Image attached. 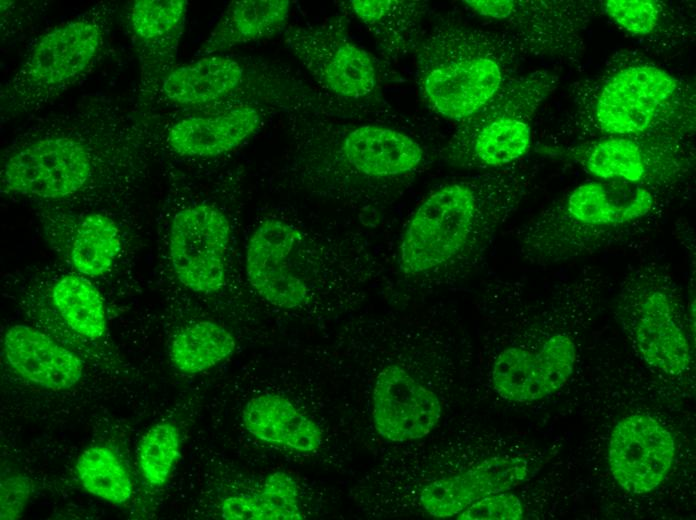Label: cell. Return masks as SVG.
Returning a JSON list of instances; mask_svg holds the SVG:
<instances>
[{"label": "cell", "instance_id": "obj_10", "mask_svg": "<svg viewBox=\"0 0 696 520\" xmlns=\"http://www.w3.org/2000/svg\"><path fill=\"white\" fill-rule=\"evenodd\" d=\"M548 153L594 179L651 187H686L695 168L694 137L686 136L607 137L557 145Z\"/></svg>", "mask_w": 696, "mask_h": 520}, {"label": "cell", "instance_id": "obj_13", "mask_svg": "<svg viewBox=\"0 0 696 520\" xmlns=\"http://www.w3.org/2000/svg\"><path fill=\"white\" fill-rule=\"evenodd\" d=\"M578 345L567 329L553 330L536 350L513 345L494 359L491 383L503 399L530 403L561 389L574 372Z\"/></svg>", "mask_w": 696, "mask_h": 520}, {"label": "cell", "instance_id": "obj_6", "mask_svg": "<svg viewBox=\"0 0 696 520\" xmlns=\"http://www.w3.org/2000/svg\"><path fill=\"white\" fill-rule=\"evenodd\" d=\"M117 7L98 2L40 35L1 87L2 118L39 114L88 75L106 52Z\"/></svg>", "mask_w": 696, "mask_h": 520}, {"label": "cell", "instance_id": "obj_31", "mask_svg": "<svg viewBox=\"0 0 696 520\" xmlns=\"http://www.w3.org/2000/svg\"><path fill=\"white\" fill-rule=\"evenodd\" d=\"M75 470L83 488L105 501L122 504L132 495V481L125 466L106 446L85 449L78 456Z\"/></svg>", "mask_w": 696, "mask_h": 520}, {"label": "cell", "instance_id": "obj_23", "mask_svg": "<svg viewBox=\"0 0 696 520\" xmlns=\"http://www.w3.org/2000/svg\"><path fill=\"white\" fill-rule=\"evenodd\" d=\"M351 12L368 28L381 52L392 61L414 51L429 4L419 0H352Z\"/></svg>", "mask_w": 696, "mask_h": 520}, {"label": "cell", "instance_id": "obj_11", "mask_svg": "<svg viewBox=\"0 0 696 520\" xmlns=\"http://www.w3.org/2000/svg\"><path fill=\"white\" fill-rule=\"evenodd\" d=\"M230 235V222L215 205L196 203L175 213L169 254L176 277L186 288L209 294L224 286Z\"/></svg>", "mask_w": 696, "mask_h": 520}, {"label": "cell", "instance_id": "obj_30", "mask_svg": "<svg viewBox=\"0 0 696 520\" xmlns=\"http://www.w3.org/2000/svg\"><path fill=\"white\" fill-rule=\"evenodd\" d=\"M120 230L103 212H91L79 223L71 247V262L82 275H104L120 250Z\"/></svg>", "mask_w": 696, "mask_h": 520}, {"label": "cell", "instance_id": "obj_25", "mask_svg": "<svg viewBox=\"0 0 696 520\" xmlns=\"http://www.w3.org/2000/svg\"><path fill=\"white\" fill-rule=\"evenodd\" d=\"M290 7L288 0L232 1L197 55H215L243 43L271 37L286 24Z\"/></svg>", "mask_w": 696, "mask_h": 520}, {"label": "cell", "instance_id": "obj_2", "mask_svg": "<svg viewBox=\"0 0 696 520\" xmlns=\"http://www.w3.org/2000/svg\"><path fill=\"white\" fill-rule=\"evenodd\" d=\"M568 98L553 130L556 146L607 137L695 135L693 84L638 50L609 55L570 86Z\"/></svg>", "mask_w": 696, "mask_h": 520}, {"label": "cell", "instance_id": "obj_22", "mask_svg": "<svg viewBox=\"0 0 696 520\" xmlns=\"http://www.w3.org/2000/svg\"><path fill=\"white\" fill-rule=\"evenodd\" d=\"M259 122L255 108L239 107L180 119L168 128L165 138L168 146L181 156L213 157L238 147L255 132Z\"/></svg>", "mask_w": 696, "mask_h": 520}, {"label": "cell", "instance_id": "obj_18", "mask_svg": "<svg viewBox=\"0 0 696 520\" xmlns=\"http://www.w3.org/2000/svg\"><path fill=\"white\" fill-rule=\"evenodd\" d=\"M528 475L529 465L525 459L495 456L456 475L429 482L422 488L419 499L429 515L452 517L485 496L511 490Z\"/></svg>", "mask_w": 696, "mask_h": 520}, {"label": "cell", "instance_id": "obj_4", "mask_svg": "<svg viewBox=\"0 0 696 520\" xmlns=\"http://www.w3.org/2000/svg\"><path fill=\"white\" fill-rule=\"evenodd\" d=\"M515 164L446 184L416 209L399 247L405 273L421 274L480 250L520 205L532 171Z\"/></svg>", "mask_w": 696, "mask_h": 520}, {"label": "cell", "instance_id": "obj_34", "mask_svg": "<svg viewBox=\"0 0 696 520\" xmlns=\"http://www.w3.org/2000/svg\"><path fill=\"white\" fill-rule=\"evenodd\" d=\"M31 491L28 478L15 476L1 485V519H15L21 515Z\"/></svg>", "mask_w": 696, "mask_h": 520}, {"label": "cell", "instance_id": "obj_17", "mask_svg": "<svg viewBox=\"0 0 696 520\" xmlns=\"http://www.w3.org/2000/svg\"><path fill=\"white\" fill-rule=\"evenodd\" d=\"M186 11L184 0H137L127 8L128 28L140 62L139 98L146 103L170 72Z\"/></svg>", "mask_w": 696, "mask_h": 520}, {"label": "cell", "instance_id": "obj_12", "mask_svg": "<svg viewBox=\"0 0 696 520\" xmlns=\"http://www.w3.org/2000/svg\"><path fill=\"white\" fill-rule=\"evenodd\" d=\"M285 42L317 83L329 92L360 99L374 91L377 72L372 58L336 22L291 29Z\"/></svg>", "mask_w": 696, "mask_h": 520}, {"label": "cell", "instance_id": "obj_32", "mask_svg": "<svg viewBox=\"0 0 696 520\" xmlns=\"http://www.w3.org/2000/svg\"><path fill=\"white\" fill-rule=\"evenodd\" d=\"M180 435L170 422L152 426L141 438L137 450L139 470L153 486L163 485L179 457Z\"/></svg>", "mask_w": 696, "mask_h": 520}, {"label": "cell", "instance_id": "obj_5", "mask_svg": "<svg viewBox=\"0 0 696 520\" xmlns=\"http://www.w3.org/2000/svg\"><path fill=\"white\" fill-rule=\"evenodd\" d=\"M521 59L499 31L441 16L414 49L416 83L435 112L460 122L518 74Z\"/></svg>", "mask_w": 696, "mask_h": 520}, {"label": "cell", "instance_id": "obj_14", "mask_svg": "<svg viewBox=\"0 0 696 520\" xmlns=\"http://www.w3.org/2000/svg\"><path fill=\"white\" fill-rule=\"evenodd\" d=\"M675 456L671 432L649 414H631L616 423L608 442L610 471L631 494L648 493L669 472Z\"/></svg>", "mask_w": 696, "mask_h": 520}, {"label": "cell", "instance_id": "obj_24", "mask_svg": "<svg viewBox=\"0 0 696 520\" xmlns=\"http://www.w3.org/2000/svg\"><path fill=\"white\" fill-rule=\"evenodd\" d=\"M242 420L250 434L270 444L298 452H314L322 444L319 426L279 395L251 398L243 408Z\"/></svg>", "mask_w": 696, "mask_h": 520}, {"label": "cell", "instance_id": "obj_8", "mask_svg": "<svg viewBox=\"0 0 696 520\" xmlns=\"http://www.w3.org/2000/svg\"><path fill=\"white\" fill-rule=\"evenodd\" d=\"M617 308L627 336L646 364L669 376L688 370L691 346L667 264L648 258L630 267L620 284Z\"/></svg>", "mask_w": 696, "mask_h": 520}, {"label": "cell", "instance_id": "obj_9", "mask_svg": "<svg viewBox=\"0 0 696 520\" xmlns=\"http://www.w3.org/2000/svg\"><path fill=\"white\" fill-rule=\"evenodd\" d=\"M470 10L492 22L523 58L578 65L585 36L600 13L590 0H465Z\"/></svg>", "mask_w": 696, "mask_h": 520}, {"label": "cell", "instance_id": "obj_27", "mask_svg": "<svg viewBox=\"0 0 696 520\" xmlns=\"http://www.w3.org/2000/svg\"><path fill=\"white\" fill-rule=\"evenodd\" d=\"M221 516L227 520H300L304 517L296 482L283 471L268 475L251 494L224 499Z\"/></svg>", "mask_w": 696, "mask_h": 520}, {"label": "cell", "instance_id": "obj_21", "mask_svg": "<svg viewBox=\"0 0 696 520\" xmlns=\"http://www.w3.org/2000/svg\"><path fill=\"white\" fill-rule=\"evenodd\" d=\"M3 348L11 368L42 388L65 390L82 377L83 363L74 353L30 326L10 327Z\"/></svg>", "mask_w": 696, "mask_h": 520}, {"label": "cell", "instance_id": "obj_28", "mask_svg": "<svg viewBox=\"0 0 696 520\" xmlns=\"http://www.w3.org/2000/svg\"><path fill=\"white\" fill-rule=\"evenodd\" d=\"M232 333L212 321H197L181 328L173 337L169 356L181 372L195 374L206 371L235 350Z\"/></svg>", "mask_w": 696, "mask_h": 520}, {"label": "cell", "instance_id": "obj_19", "mask_svg": "<svg viewBox=\"0 0 696 520\" xmlns=\"http://www.w3.org/2000/svg\"><path fill=\"white\" fill-rule=\"evenodd\" d=\"M598 3L600 12L651 54L674 51L695 38V15L686 5L662 0H606Z\"/></svg>", "mask_w": 696, "mask_h": 520}, {"label": "cell", "instance_id": "obj_29", "mask_svg": "<svg viewBox=\"0 0 696 520\" xmlns=\"http://www.w3.org/2000/svg\"><path fill=\"white\" fill-rule=\"evenodd\" d=\"M55 307L68 326L81 336L96 340L106 331L104 303L99 291L85 277L68 274L52 290Z\"/></svg>", "mask_w": 696, "mask_h": 520}, {"label": "cell", "instance_id": "obj_3", "mask_svg": "<svg viewBox=\"0 0 696 520\" xmlns=\"http://www.w3.org/2000/svg\"><path fill=\"white\" fill-rule=\"evenodd\" d=\"M682 188H661L616 180L580 184L520 227L523 258L554 266L624 244L656 227Z\"/></svg>", "mask_w": 696, "mask_h": 520}, {"label": "cell", "instance_id": "obj_16", "mask_svg": "<svg viewBox=\"0 0 696 520\" xmlns=\"http://www.w3.org/2000/svg\"><path fill=\"white\" fill-rule=\"evenodd\" d=\"M438 396L407 370L392 364L377 375L372 391V419L385 440L402 443L422 439L438 424Z\"/></svg>", "mask_w": 696, "mask_h": 520}, {"label": "cell", "instance_id": "obj_20", "mask_svg": "<svg viewBox=\"0 0 696 520\" xmlns=\"http://www.w3.org/2000/svg\"><path fill=\"white\" fill-rule=\"evenodd\" d=\"M338 154L354 172L377 180H400L423 163V147L409 135L380 125H359L344 131Z\"/></svg>", "mask_w": 696, "mask_h": 520}, {"label": "cell", "instance_id": "obj_15", "mask_svg": "<svg viewBox=\"0 0 696 520\" xmlns=\"http://www.w3.org/2000/svg\"><path fill=\"white\" fill-rule=\"evenodd\" d=\"M302 238L295 226L275 218L260 222L249 238L247 278L253 289L275 307L293 309L307 300V285L293 268Z\"/></svg>", "mask_w": 696, "mask_h": 520}, {"label": "cell", "instance_id": "obj_26", "mask_svg": "<svg viewBox=\"0 0 696 520\" xmlns=\"http://www.w3.org/2000/svg\"><path fill=\"white\" fill-rule=\"evenodd\" d=\"M242 77L243 68L238 62L226 56L209 55L172 69L157 92L178 105H204L227 96Z\"/></svg>", "mask_w": 696, "mask_h": 520}, {"label": "cell", "instance_id": "obj_33", "mask_svg": "<svg viewBox=\"0 0 696 520\" xmlns=\"http://www.w3.org/2000/svg\"><path fill=\"white\" fill-rule=\"evenodd\" d=\"M524 516L521 500L508 491L485 496L457 515L459 520H519Z\"/></svg>", "mask_w": 696, "mask_h": 520}, {"label": "cell", "instance_id": "obj_7", "mask_svg": "<svg viewBox=\"0 0 696 520\" xmlns=\"http://www.w3.org/2000/svg\"><path fill=\"white\" fill-rule=\"evenodd\" d=\"M559 83L560 76L549 70L516 74L484 107L459 122L442 156L467 169L517 163L530 148L538 109Z\"/></svg>", "mask_w": 696, "mask_h": 520}, {"label": "cell", "instance_id": "obj_1", "mask_svg": "<svg viewBox=\"0 0 696 520\" xmlns=\"http://www.w3.org/2000/svg\"><path fill=\"white\" fill-rule=\"evenodd\" d=\"M146 105L140 98L83 96L32 116L13 140L50 201L85 196L105 185L128 184L142 172L156 132Z\"/></svg>", "mask_w": 696, "mask_h": 520}]
</instances>
